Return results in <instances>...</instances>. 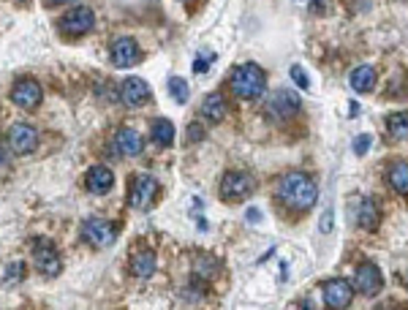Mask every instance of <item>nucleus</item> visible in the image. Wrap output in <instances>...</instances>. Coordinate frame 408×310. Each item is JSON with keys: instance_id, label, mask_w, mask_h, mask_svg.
<instances>
[{"instance_id": "1", "label": "nucleus", "mask_w": 408, "mask_h": 310, "mask_svg": "<svg viewBox=\"0 0 408 310\" xmlns=\"http://www.w3.org/2000/svg\"><path fill=\"white\" fill-rule=\"evenodd\" d=\"M278 199L283 204H288L291 210L297 213H305L310 210L318 199V186L313 177H308L303 171H291V174H283L278 180Z\"/></svg>"}, {"instance_id": "2", "label": "nucleus", "mask_w": 408, "mask_h": 310, "mask_svg": "<svg viewBox=\"0 0 408 310\" xmlns=\"http://www.w3.org/2000/svg\"><path fill=\"white\" fill-rule=\"evenodd\" d=\"M229 85L240 98H258L264 93V87H267V77H264V71L258 68L256 63H245V65L234 68Z\"/></svg>"}, {"instance_id": "3", "label": "nucleus", "mask_w": 408, "mask_h": 310, "mask_svg": "<svg viewBox=\"0 0 408 310\" xmlns=\"http://www.w3.org/2000/svg\"><path fill=\"white\" fill-rule=\"evenodd\" d=\"M82 234H85V240L93 242L95 248H109V245H115V240H117V229L104 220V218H88L85 223H82Z\"/></svg>"}, {"instance_id": "4", "label": "nucleus", "mask_w": 408, "mask_h": 310, "mask_svg": "<svg viewBox=\"0 0 408 310\" xmlns=\"http://www.w3.org/2000/svg\"><path fill=\"white\" fill-rule=\"evenodd\" d=\"M272 117H278V120H288V117H294L297 112H300V95L294 93V90H288V87H281V90H275L270 95V104H267Z\"/></svg>"}, {"instance_id": "5", "label": "nucleus", "mask_w": 408, "mask_h": 310, "mask_svg": "<svg viewBox=\"0 0 408 310\" xmlns=\"http://www.w3.org/2000/svg\"><path fill=\"white\" fill-rule=\"evenodd\" d=\"M9 147L16 155H28L38 147V131L28 123H14L9 128Z\"/></svg>"}, {"instance_id": "6", "label": "nucleus", "mask_w": 408, "mask_h": 310, "mask_svg": "<svg viewBox=\"0 0 408 310\" xmlns=\"http://www.w3.org/2000/svg\"><path fill=\"white\" fill-rule=\"evenodd\" d=\"M41 98H44V90L31 77L19 79V82H14V87H11V101L22 109H36L41 104Z\"/></svg>"}, {"instance_id": "7", "label": "nucleus", "mask_w": 408, "mask_h": 310, "mask_svg": "<svg viewBox=\"0 0 408 310\" xmlns=\"http://www.w3.org/2000/svg\"><path fill=\"white\" fill-rule=\"evenodd\" d=\"M253 191V180L242 171H226L224 180H221V196L226 202H237V199H245L248 193Z\"/></svg>"}, {"instance_id": "8", "label": "nucleus", "mask_w": 408, "mask_h": 310, "mask_svg": "<svg viewBox=\"0 0 408 310\" xmlns=\"http://www.w3.org/2000/svg\"><path fill=\"white\" fill-rule=\"evenodd\" d=\"M63 31L71 33V36H85V33L93 31V25H95V14H93V9L88 6H76L71 11H66V16L61 19Z\"/></svg>"}, {"instance_id": "9", "label": "nucleus", "mask_w": 408, "mask_h": 310, "mask_svg": "<svg viewBox=\"0 0 408 310\" xmlns=\"http://www.w3.org/2000/svg\"><path fill=\"white\" fill-rule=\"evenodd\" d=\"M321 292H324L327 308L343 310V308H348V302H351V296H354V286L343 278H335V280H327Z\"/></svg>"}, {"instance_id": "10", "label": "nucleus", "mask_w": 408, "mask_h": 310, "mask_svg": "<svg viewBox=\"0 0 408 310\" xmlns=\"http://www.w3.org/2000/svg\"><path fill=\"white\" fill-rule=\"evenodd\" d=\"M155 191H158V183L152 174H139L134 180V188H131V196H128V204L134 210H147L155 199Z\"/></svg>"}, {"instance_id": "11", "label": "nucleus", "mask_w": 408, "mask_h": 310, "mask_svg": "<svg viewBox=\"0 0 408 310\" xmlns=\"http://www.w3.org/2000/svg\"><path fill=\"white\" fill-rule=\"evenodd\" d=\"M33 262L38 267V272L46 275V278L61 275V269H63L61 253L52 248V245H46V242H38V245L33 248Z\"/></svg>"}, {"instance_id": "12", "label": "nucleus", "mask_w": 408, "mask_h": 310, "mask_svg": "<svg viewBox=\"0 0 408 310\" xmlns=\"http://www.w3.org/2000/svg\"><path fill=\"white\" fill-rule=\"evenodd\" d=\"M150 98V85L142 77H128L120 85V101L125 107H142Z\"/></svg>"}, {"instance_id": "13", "label": "nucleus", "mask_w": 408, "mask_h": 310, "mask_svg": "<svg viewBox=\"0 0 408 310\" xmlns=\"http://www.w3.org/2000/svg\"><path fill=\"white\" fill-rule=\"evenodd\" d=\"M354 286H357V292L365 296H376L381 292V286H384V275H381V269H378L376 264H362L360 269H357V278H354Z\"/></svg>"}, {"instance_id": "14", "label": "nucleus", "mask_w": 408, "mask_h": 310, "mask_svg": "<svg viewBox=\"0 0 408 310\" xmlns=\"http://www.w3.org/2000/svg\"><path fill=\"white\" fill-rule=\"evenodd\" d=\"M139 47H136L134 38H128V36H122V38H117L115 44H112V63L117 65V68H131V65H136L139 63Z\"/></svg>"}, {"instance_id": "15", "label": "nucleus", "mask_w": 408, "mask_h": 310, "mask_svg": "<svg viewBox=\"0 0 408 310\" xmlns=\"http://www.w3.org/2000/svg\"><path fill=\"white\" fill-rule=\"evenodd\" d=\"M142 147H145V141H142V137L136 134L134 128H120L117 131V150H120V155H128V158H134V155L142 153Z\"/></svg>"}, {"instance_id": "16", "label": "nucleus", "mask_w": 408, "mask_h": 310, "mask_svg": "<svg viewBox=\"0 0 408 310\" xmlns=\"http://www.w3.org/2000/svg\"><path fill=\"white\" fill-rule=\"evenodd\" d=\"M112 186H115L112 169H106V166H93V169H88V191H93V193H106Z\"/></svg>"}, {"instance_id": "17", "label": "nucleus", "mask_w": 408, "mask_h": 310, "mask_svg": "<svg viewBox=\"0 0 408 310\" xmlns=\"http://www.w3.org/2000/svg\"><path fill=\"white\" fill-rule=\"evenodd\" d=\"M155 253L152 250H139L134 253V259H131V272H134L136 278H150L152 272H155Z\"/></svg>"}, {"instance_id": "18", "label": "nucleus", "mask_w": 408, "mask_h": 310, "mask_svg": "<svg viewBox=\"0 0 408 310\" xmlns=\"http://www.w3.org/2000/svg\"><path fill=\"white\" fill-rule=\"evenodd\" d=\"M351 87H354L357 93H370V90L376 87V68H373V65H360V68H354V74H351Z\"/></svg>"}, {"instance_id": "19", "label": "nucleus", "mask_w": 408, "mask_h": 310, "mask_svg": "<svg viewBox=\"0 0 408 310\" xmlns=\"http://www.w3.org/2000/svg\"><path fill=\"white\" fill-rule=\"evenodd\" d=\"M202 114L212 120V123H218V120H224L226 117V101H224V95L221 93H210L204 101H202Z\"/></svg>"}, {"instance_id": "20", "label": "nucleus", "mask_w": 408, "mask_h": 310, "mask_svg": "<svg viewBox=\"0 0 408 310\" xmlns=\"http://www.w3.org/2000/svg\"><path fill=\"white\" fill-rule=\"evenodd\" d=\"M357 220H360V226L367 229V232H373L378 226V220H381V213H378V204L373 199H362L360 204V213H357Z\"/></svg>"}, {"instance_id": "21", "label": "nucleus", "mask_w": 408, "mask_h": 310, "mask_svg": "<svg viewBox=\"0 0 408 310\" xmlns=\"http://www.w3.org/2000/svg\"><path fill=\"white\" fill-rule=\"evenodd\" d=\"M152 131V139L155 144H161V147H169V144H174V125L164 120V117H155L150 125Z\"/></svg>"}, {"instance_id": "22", "label": "nucleus", "mask_w": 408, "mask_h": 310, "mask_svg": "<svg viewBox=\"0 0 408 310\" xmlns=\"http://www.w3.org/2000/svg\"><path fill=\"white\" fill-rule=\"evenodd\" d=\"M387 131L394 139H408V112H394L387 117Z\"/></svg>"}, {"instance_id": "23", "label": "nucleus", "mask_w": 408, "mask_h": 310, "mask_svg": "<svg viewBox=\"0 0 408 310\" xmlns=\"http://www.w3.org/2000/svg\"><path fill=\"white\" fill-rule=\"evenodd\" d=\"M387 177H389V186H392L397 193H408V164L406 161L394 164Z\"/></svg>"}, {"instance_id": "24", "label": "nucleus", "mask_w": 408, "mask_h": 310, "mask_svg": "<svg viewBox=\"0 0 408 310\" xmlns=\"http://www.w3.org/2000/svg\"><path fill=\"white\" fill-rule=\"evenodd\" d=\"M169 93H172V98L177 101V104H188V82L182 77H172L169 79Z\"/></svg>"}, {"instance_id": "25", "label": "nucleus", "mask_w": 408, "mask_h": 310, "mask_svg": "<svg viewBox=\"0 0 408 310\" xmlns=\"http://www.w3.org/2000/svg\"><path fill=\"white\" fill-rule=\"evenodd\" d=\"M22 278H25V264H19V262H11L6 267V272H3V280H6V283H16V280H22Z\"/></svg>"}, {"instance_id": "26", "label": "nucleus", "mask_w": 408, "mask_h": 310, "mask_svg": "<svg viewBox=\"0 0 408 310\" xmlns=\"http://www.w3.org/2000/svg\"><path fill=\"white\" fill-rule=\"evenodd\" d=\"M291 79H294V85L303 87V90L310 87V79H308V74L303 71V65H291Z\"/></svg>"}, {"instance_id": "27", "label": "nucleus", "mask_w": 408, "mask_h": 310, "mask_svg": "<svg viewBox=\"0 0 408 310\" xmlns=\"http://www.w3.org/2000/svg\"><path fill=\"white\" fill-rule=\"evenodd\" d=\"M367 147H370V134H360V137L354 139V153L365 155L367 153Z\"/></svg>"}, {"instance_id": "28", "label": "nucleus", "mask_w": 408, "mask_h": 310, "mask_svg": "<svg viewBox=\"0 0 408 310\" xmlns=\"http://www.w3.org/2000/svg\"><path fill=\"white\" fill-rule=\"evenodd\" d=\"M212 58H215L212 52H210V55H204V58H197V60H194V71H197V74H207Z\"/></svg>"}, {"instance_id": "29", "label": "nucleus", "mask_w": 408, "mask_h": 310, "mask_svg": "<svg viewBox=\"0 0 408 310\" xmlns=\"http://www.w3.org/2000/svg\"><path fill=\"white\" fill-rule=\"evenodd\" d=\"M202 137H204V131L199 125H191V139H202Z\"/></svg>"}, {"instance_id": "30", "label": "nucleus", "mask_w": 408, "mask_h": 310, "mask_svg": "<svg viewBox=\"0 0 408 310\" xmlns=\"http://www.w3.org/2000/svg\"><path fill=\"white\" fill-rule=\"evenodd\" d=\"M63 3H74V0H49V6H63Z\"/></svg>"}, {"instance_id": "31", "label": "nucleus", "mask_w": 408, "mask_h": 310, "mask_svg": "<svg viewBox=\"0 0 408 310\" xmlns=\"http://www.w3.org/2000/svg\"><path fill=\"white\" fill-rule=\"evenodd\" d=\"M3 164H6V150L0 147V166H3Z\"/></svg>"}]
</instances>
